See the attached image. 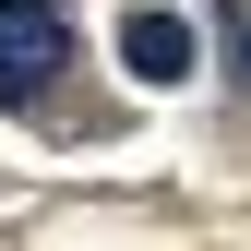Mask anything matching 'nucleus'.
<instances>
[{
	"label": "nucleus",
	"instance_id": "obj_2",
	"mask_svg": "<svg viewBox=\"0 0 251 251\" xmlns=\"http://www.w3.org/2000/svg\"><path fill=\"white\" fill-rule=\"evenodd\" d=\"M120 72H132V84H192V72H203L192 12H168V0H132V12H120Z\"/></svg>",
	"mask_w": 251,
	"mask_h": 251
},
{
	"label": "nucleus",
	"instance_id": "obj_1",
	"mask_svg": "<svg viewBox=\"0 0 251 251\" xmlns=\"http://www.w3.org/2000/svg\"><path fill=\"white\" fill-rule=\"evenodd\" d=\"M72 72V12L60 0H0V108H36Z\"/></svg>",
	"mask_w": 251,
	"mask_h": 251
}]
</instances>
